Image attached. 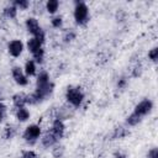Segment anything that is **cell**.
<instances>
[{
  "instance_id": "obj_8",
  "label": "cell",
  "mask_w": 158,
  "mask_h": 158,
  "mask_svg": "<svg viewBox=\"0 0 158 158\" xmlns=\"http://www.w3.org/2000/svg\"><path fill=\"white\" fill-rule=\"evenodd\" d=\"M51 132L56 136V138H57V139L62 138V137H63V135H64V123H63L59 118H56V120L53 121V125H52V130H51Z\"/></svg>"
},
{
  "instance_id": "obj_13",
  "label": "cell",
  "mask_w": 158,
  "mask_h": 158,
  "mask_svg": "<svg viewBox=\"0 0 158 158\" xmlns=\"http://www.w3.org/2000/svg\"><path fill=\"white\" fill-rule=\"evenodd\" d=\"M16 117H17L19 121H26L30 117V112L26 107H20L16 111Z\"/></svg>"
},
{
  "instance_id": "obj_6",
  "label": "cell",
  "mask_w": 158,
  "mask_h": 158,
  "mask_svg": "<svg viewBox=\"0 0 158 158\" xmlns=\"http://www.w3.org/2000/svg\"><path fill=\"white\" fill-rule=\"evenodd\" d=\"M152 107H153V102H152L149 99H143L141 102H138V104L136 105L133 114H136L137 116H139V117L142 118L144 115H147L148 112H151Z\"/></svg>"
},
{
  "instance_id": "obj_9",
  "label": "cell",
  "mask_w": 158,
  "mask_h": 158,
  "mask_svg": "<svg viewBox=\"0 0 158 158\" xmlns=\"http://www.w3.org/2000/svg\"><path fill=\"white\" fill-rule=\"evenodd\" d=\"M12 77L19 85H27V83H28V79L26 78V75L22 73V70L19 67L12 68Z\"/></svg>"
},
{
  "instance_id": "obj_15",
  "label": "cell",
  "mask_w": 158,
  "mask_h": 158,
  "mask_svg": "<svg viewBox=\"0 0 158 158\" xmlns=\"http://www.w3.org/2000/svg\"><path fill=\"white\" fill-rule=\"evenodd\" d=\"M25 73L26 75H33L36 73V64L33 60H27L25 64Z\"/></svg>"
},
{
  "instance_id": "obj_29",
  "label": "cell",
  "mask_w": 158,
  "mask_h": 158,
  "mask_svg": "<svg viewBox=\"0 0 158 158\" xmlns=\"http://www.w3.org/2000/svg\"><path fill=\"white\" fill-rule=\"evenodd\" d=\"M115 158H126V156H123V154L120 153V152H116V153H115Z\"/></svg>"
},
{
  "instance_id": "obj_25",
  "label": "cell",
  "mask_w": 158,
  "mask_h": 158,
  "mask_svg": "<svg viewBox=\"0 0 158 158\" xmlns=\"http://www.w3.org/2000/svg\"><path fill=\"white\" fill-rule=\"evenodd\" d=\"M62 154H63V147H56V148L53 149V156H54V157L59 158Z\"/></svg>"
},
{
  "instance_id": "obj_17",
  "label": "cell",
  "mask_w": 158,
  "mask_h": 158,
  "mask_svg": "<svg viewBox=\"0 0 158 158\" xmlns=\"http://www.w3.org/2000/svg\"><path fill=\"white\" fill-rule=\"evenodd\" d=\"M141 120H142V118H141L139 116H137L136 114H133V112H132V114L127 117V120H126V121H127V123H128L130 126H135V125H137Z\"/></svg>"
},
{
  "instance_id": "obj_26",
  "label": "cell",
  "mask_w": 158,
  "mask_h": 158,
  "mask_svg": "<svg viewBox=\"0 0 158 158\" xmlns=\"http://www.w3.org/2000/svg\"><path fill=\"white\" fill-rule=\"evenodd\" d=\"M74 37H75V33H74L73 31H69V32H67V33H65V36H64V41H65V42L72 41Z\"/></svg>"
},
{
  "instance_id": "obj_14",
  "label": "cell",
  "mask_w": 158,
  "mask_h": 158,
  "mask_svg": "<svg viewBox=\"0 0 158 158\" xmlns=\"http://www.w3.org/2000/svg\"><path fill=\"white\" fill-rule=\"evenodd\" d=\"M4 14H5V16L9 17V19H15V17H16V14H17V9H16V6H14V5L6 6V7L4 9Z\"/></svg>"
},
{
  "instance_id": "obj_5",
  "label": "cell",
  "mask_w": 158,
  "mask_h": 158,
  "mask_svg": "<svg viewBox=\"0 0 158 158\" xmlns=\"http://www.w3.org/2000/svg\"><path fill=\"white\" fill-rule=\"evenodd\" d=\"M40 135H41V127L38 125H30L23 132V139L26 142L33 143L40 137Z\"/></svg>"
},
{
  "instance_id": "obj_22",
  "label": "cell",
  "mask_w": 158,
  "mask_h": 158,
  "mask_svg": "<svg viewBox=\"0 0 158 158\" xmlns=\"http://www.w3.org/2000/svg\"><path fill=\"white\" fill-rule=\"evenodd\" d=\"M36 153L33 151H25L22 152V157L21 158H36Z\"/></svg>"
},
{
  "instance_id": "obj_1",
  "label": "cell",
  "mask_w": 158,
  "mask_h": 158,
  "mask_svg": "<svg viewBox=\"0 0 158 158\" xmlns=\"http://www.w3.org/2000/svg\"><path fill=\"white\" fill-rule=\"evenodd\" d=\"M52 88H53V85L49 81L48 74L46 72H41L38 78H37L36 90L31 95H27L26 102L27 104H37V102L42 101L43 99H46L52 93Z\"/></svg>"
},
{
  "instance_id": "obj_2",
  "label": "cell",
  "mask_w": 158,
  "mask_h": 158,
  "mask_svg": "<svg viewBox=\"0 0 158 158\" xmlns=\"http://www.w3.org/2000/svg\"><path fill=\"white\" fill-rule=\"evenodd\" d=\"M89 19V9L83 1H75V7H74V20L78 25H84L86 23Z\"/></svg>"
},
{
  "instance_id": "obj_19",
  "label": "cell",
  "mask_w": 158,
  "mask_h": 158,
  "mask_svg": "<svg viewBox=\"0 0 158 158\" xmlns=\"http://www.w3.org/2000/svg\"><path fill=\"white\" fill-rule=\"evenodd\" d=\"M15 133H16V128L14 126H7L5 128V138L10 139V138H12L15 136Z\"/></svg>"
},
{
  "instance_id": "obj_27",
  "label": "cell",
  "mask_w": 158,
  "mask_h": 158,
  "mask_svg": "<svg viewBox=\"0 0 158 158\" xmlns=\"http://www.w3.org/2000/svg\"><path fill=\"white\" fill-rule=\"evenodd\" d=\"M126 81H127L126 78H121V79L117 81V86H118V88H123V86L126 85Z\"/></svg>"
},
{
  "instance_id": "obj_4",
  "label": "cell",
  "mask_w": 158,
  "mask_h": 158,
  "mask_svg": "<svg viewBox=\"0 0 158 158\" xmlns=\"http://www.w3.org/2000/svg\"><path fill=\"white\" fill-rule=\"evenodd\" d=\"M26 28H27V31L33 35V37L36 40H38L41 43H43V41H44V32L42 31L41 26L38 25V21L36 19H33V17L27 19L26 20Z\"/></svg>"
},
{
  "instance_id": "obj_10",
  "label": "cell",
  "mask_w": 158,
  "mask_h": 158,
  "mask_svg": "<svg viewBox=\"0 0 158 158\" xmlns=\"http://www.w3.org/2000/svg\"><path fill=\"white\" fill-rule=\"evenodd\" d=\"M27 48H28V51L33 54V53H36L37 51H40V49L42 48V43H41L38 40H36L35 37H32V38L28 40V42H27Z\"/></svg>"
},
{
  "instance_id": "obj_20",
  "label": "cell",
  "mask_w": 158,
  "mask_h": 158,
  "mask_svg": "<svg viewBox=\"0 0 158 158\" xmlns=\"http://www.w3.org/2000/svg\"><path fill=\"white\" fill-rule=\"evenodd\" d=\"M12 5L16 6V9L20 7L21 10H25V9L28 7V1H27V0H16V1H14Z\"/></svg>"
},
{
  "instance_id": "obj_3",
  "label": "cell",
  "mask_w": 158,
  "mask_h": 158,
  "mask_svg": "<svg viewBox=\"0 0 158 158\" xmlns=\"http://www.w3.org/2000/svg\"><path fill=\"white\" fill-rule=\"evenodd\" d=\"M65 99L73 106L78 107L81 104L83 99H84V94H83V91L80 90L79 86H68V89L65 91Z\"/></svg>"
},
{
  "instance_id": "obj_7",
  "label": "cell",
  "mask_w": 158,
  "mask_h": 158,
  "mask_svg": "<svg viewBox=\"0 0 158 158\" xmlns=\"http://www.w3.org/2000/svg\"><path fill=\"white\" fill-rule=\"evenodd\" d=\"M7 49H9V53L12 56V57H19L21 53H22V49H23V44L21 41L19 40H14L9 43L7 46Z\"/></svg>"
},
{
  "instance_id": "obj_23",
  "label": "cell",
  "mask_w": 158,
  "mask_h": 158,
  "mask_svg": "<svg viewBox=\"0 0 158 158\" xmlns=\"http://www.w3.org/2000/svg\"><path fill=\"white\" fill-rule=\"evenodd\" d=\"M52 26L56 27V28L60 27V26H62V17H54V19L52 20Z\"/></svg>"
},
{
  "instance_id": "obj_21",
  "label": "cell",
  "mask_w": 158,
  "mask_h": 158,
  "mask_svg": "<svg viewBox=\"0 0 158 158\" xmlns=\"http://www.w3.org/2000/svg\"><path fill=\"white\" fill-rule=\"evenodd\" d=\"M148 57H149L153 62H157V59H158V48L154 47L153 49H151V52L148 53Z\"/></svg>"
},
{
  "instance_id": "obj_28",
  "label": "cell",
  "mask_w": 158,
  "mask_h": 158,
  "mask_svg": "<svg viewBox=\"0 0 158 158\" xmlns=\"http://www.w3.org/2000/svg\"><path fill=\"white\" fill-rule=\"evenodd\" d=\"M4 114H5V106L2 104H0V122L2 121L4 118Z\"/></svg>"
},
{
  "instance_id": "obj_12",
  "label": "cell",
  "mask_w": 158,
  "mask_h": 158,
  "mask_svg": "<svg viewBox=\"0 0 158 158\" xmlns=\"http://www.w3.org/2000/svg\"><path fill=\"white\" fill-rule=\"evenodd\" d=\"M26 98H27V95H25V94H16V95H14V98H12L14 105L17 109L25 107V104H27L26 102Z\"/></svg>"
},
{
  "instance_id": "obj_24",
  "label": "cell",
  "mask_w": 158,
  "mask_h": 158,
  "mask_svg": "<svg viewBox=\"0 0 158 158\" xmlns=\"http://www.w3.org/2000/svg\"><path fill=\"white\" fill-rule=\"evenodd\" d=\"M147 158H158V148H152L148 152Z\"/></svg>"
},
{
  "instance_id": "obj_18",
  "label": "cell",
  "mask_w": 158,
  "mask_h": 158,
  "mask_svg": "<svg viewBox=\"0 0 158 158\" xmlns=\"http://www.w3.org/2000/svg\"><path fill=\"white\" fill-rule=\"evenodd\" d=\"M126 135H127V131L123 127H117V128H115V132H114L112 138H122Z\"/></svg>"
},
{
  "instance_id": "obj_16",
  "label": "cell",
  "mask_w": 158,
  "mask_h": 158,
  "mask_svg": "<svg viewBox=\"0 0 158 158\" xmlns=\"http://www.w3.org/2000/svg\"><path fill=\"white\" fill-rule=\"evenodd\" d=\"M58 6H59V2L58 0H49L47 1V5H46V9L49 14H54L57 10H58Z\"/></svg>"
},
{
  "instance_id": "obj_11",
  "label": "cell",
  "mask_w": 158,
  "mask_h": 158,
  "mask_svg": "<svg viewBox=\"0 0 158 158\" xmlns=\"http://www.w3.org/2000/svg\"><path fill=\"white\" fill-rule=\"evenodd\" d=\"M57 141H58V139L56 138V136H54L52 132H49V131H48V132L43 136V138H42V143H43L44 147H52Z\"/></svg>"
}]
</instances>
